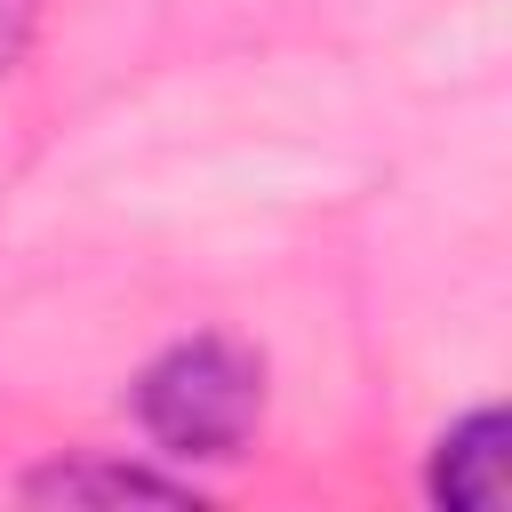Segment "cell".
I'll return each instance as SVG.
<instances>
[{
    "label": "cell",
    "instance_id": "cell-1",
    "mask_svg": "<svg viewBox=\"0 0 512 512\" xmlns=\"http://www.w3.org/2000/svg\"><path fill=\"white\" fill-rule=\"evenodd\" d=\"M264 416V360L232 336H184L136 376V424L152 456L232 464Z\"/></svg>",
    "mask_w": 512,
    "mask_h": 512
},
{
    "label": "cell",
    "instance_id": "cell-2",
    "mask_svg": "<svg viewBox=\"0 0 512 512\" xmlns=\"http://www.w3.org/2000/svg\"><path fill=\"white\" fill-rule=\"evenodd\" d=\"M432 496L456 504V512H504V496H512V424H504V408H472L464 424L440 432Z\"/></svg>",
    "mask_w": 512,
    "mask_h": 512
},
{
    "label": "cell",
    "instance_id": "cell-3",
    "mask_svg": "<svg viewBox=\"0 0 512 512\" xmlns=\"http://www.w3.org/2000/svg\"><path fill=\"white\" fill-rule=\"evenodd\" d=\"M24 496H48V504H120V496H160V504H192V480L176 472H152V464H48L24 480Z\"/></svg>",
    "mask_w": 512,
    "mask_h": 512
},
{
    "label": "cell",
    "instance_id": "cell-4",
    "mask_svg": "<svg viewBox=\"0 0 512 512\" xmlns=\"http://www.w3.org/2000/svg\"><path fill=\"white\" fill-rule=\"evenodd\" d=\"M24 24H32V0H0V72H8V56L24 48Z\"/></svg>",
    "mask_w": 512,
    "mask_h": 512
}]
</instances>
